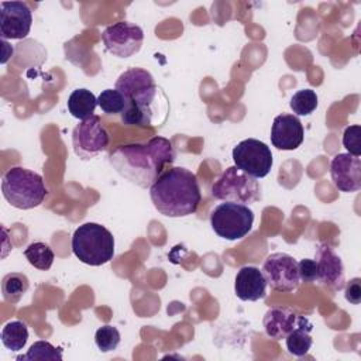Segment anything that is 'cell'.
Masks as SVG:
<instances>
[{
    "instance_id": "4",
    "label": "cell",
    "mask_w": 361,
    "mask_h": 361,
    "mask_svg": "<svg viewBox=\"0 0 361 361\" xmlns=\"http://www.w3.org/2000/svg\"><path fill=\"white\" fill-rule=\"evenodd\" d=\"M72 251L80 262L100 267L113 259L114 237L99 223H85L72 235Z\"/></svg>"
},
{
    "instance_id": "23",
    "label": "cell",
    "mask_w": 361,
    "mask_h": 361,
    "mask_svg": "<svg viewBox=\"0 0 361 361\" xmlns=\"http://www.w3.org/2000/svg\"><path fill=\"white\" fill-rule=\"evenodd\" d=\"M24 255L28 259V262L41 271H47L52 267L54 262V251L52 248L41 241L37 243H31L25 250H24Z\"/></svg>"
},
{
    "instance_id": "25",
    "label": "cell",
    "mask_w": 361,
    "mask_h": 361,
    "mask_svg": "<svg viewBox=\"0 0 361 361\" xmlns=\"http://www.w3.org/2000/svg\"><path fill=\"white\" fill-rule=\"evenodd\" d=\"M319 104V97L312 89L298 90L289 102V106L295 116H309L312 114Z\"/></svg>"
},
{
    "instance_id": "1",
    "label": "cell",
    "mask_w": 361,
    "mask_h": 361,
    "mask_svg": "<svg viewBox=\"0 0 361 361\" xmlns=\"http://www.w3.org/2000/svg\"><path fill=\"white\" fill-rule=\"evenodd\" d=\"M175 157L168 138L154 137L144 144L118 145L111 151L109 161L124 179L147 189L164 172L165 165L173 164Z\"/></svg>"
},
{
    "instance_id": "3",
    "label": "cell",
    "mask_w": 361,
    "mask_h": 361,
    "mask_svg": "<svg viewBox=\"0 0 361 361\" xmlns=\"http://www.w3.org/2000/svg\"><path fill=\"white\" fill-rule=\"evenodd\" d=\"M1 192L13 207L21 210L39 206L48 195L42 176L23 166H13L3 175Z\"/></svg>"
},
{
    "instance_id": "19",
    "label": "cell",
    "mask_w": 361,
    "mask_h": 361,
    "mask_svg": "<svg viewBox=\"0 0 361 361\" xmlns=\"http://www.w3.org/2000/svg\"><path fill=\"white\" fill-rule=\"evenodd\" d=\"M312 329H313V324L310 323L309 319H306L303 316L302 320L299 322V324L285 337L286 348H288L289 354H292L295 357H303L309 353V350L313 344V338L310 336Z\"/></svg>"
},
{
    "instance_id": "30",
    "label": "cell",
    "mask_w": 361,
    "mask_h": 361,
    "mask_svg": "<svg viewBox=\"0 0 361 361\" xmlns=\"http://www.w3.org/2000/svg\"><path fill=\"white\" fill-rule=\"evenodd\" d=\"M345 299L353 305H358L361 302V279L360 278H353L347 283Z\"/></svg>"
},
{
    "instance_id": "21",
    "label": "cell",
    "mask_w": 361,
    "mask_h": 361,
    "mask_svg": "<svg viewBox=\"0 0 361 361\" xmlns=\"http://www.w3.org/2000/svg\"><path fill=\"white\" fill-rule=\"evenodd\" d=\"M30 288V281L25 274L21 272H10L1 281V292L6 302L11 305L18 303L20 299Z\"/></svg>"
},
{
    "instance_id": "28",
    "label": "cell",
    "mask_w": 361,
    "mask_h": 361,
    "mask_svg": "<svg viewBox=\"0 0 361 361\" xmlns=\"http://www.w3.org/2000/svg\"><path fill=\"white\" fill-rule=\"evenodd\" d=\"M360 138H361V127L358 124L348 126L344 130V133H343V145L347 148L348 154H351L354 157L361 155Z\"/></svg>"
},
{
    "instance_id": "15",
    "label": "cell",
    "mask_w": 361,
    "mask_h": 361,
    "mask_svg": "<svg viewBox=\"0 0 361 361\" xmlns=\"http://www.w3.org/2000/svg\"><path fill=\"white\" fill-rule=\"evenodd\" d=\"M305 138V130L298 116L279 114L274 118L271 128V142L282 151H292L300 147Z\"/></svg>"
},
{
    "instance_id": "13",
    "label": "cell",
    "mask_w": 361,
    "mask_h": 361,
    "mask_svg": "<svg viewBox=\"0 0 361 361\" xmlns=\"http://www.w3.org/2000/svg\"><path fill=\"white\" fill-rule=\"evenodd\" d=\"M317 282L333 290H340L345 285V274L341 258L327 244L317 245L314 251Z\"/></svg>"
},
{
    "instance_id": "20",
    "label": "cell",
    "mask_w": 361,
    "mask_h": 361,
    "mask_svg": "<svg viewBox=\"0 0 361 361\" xmlns=\"http://www.w3.org/2000/svg\"><path fill=\"white\" fill-rule=\"evenodd\" d=\"M97 97L87 89H75L68 97V110L78 120H86L94 116Z\"/></svg>"
},
{
    "instance_id": "31",
    "label": "cell",
    "mask_w": 361,
    "mask_h": 361,
    "mask_svg": "<svg viewBox=\"0 0 361 361\" xmlns=\"http://www.w3.org/2000/svg\"><path fill=\"white\" fill-rule=\"evenodd\" d=\"M3 44V58H1V63H6L8 61V58L13 55V47L8 45L6 42V39H1Z\"/></svg>"
},
{
    "instance_id": "24",
    "label": "cell",
    "mask_w": 361,
    "mask_h": 361,
    "mask_svg": "<svg viewBox=\"0 0 361 361\" xmlns=\"http://www.w3.org/2000/svg\"><path fill=\"white\" fill-rule=\"evenodd\" d=\"M18 361H61L62 360V348L54 347L49 341L38 340L35 341L24 355L17 357Z\"/></svg>"
},
{
    "instance_id": "6",
    "label": "cell",
    "mask_w": 361,
    "mask_h": 361,
    "mask_svg": "<svg viewBox=\"0 0 361 361\" xmlns=\"http://www.w3.org/2000/svg\"><path fill=\"white\" fill-rule=\"evenodd\" d=\"M212 196L223 202L247 204L261 199V186L257 178L235 166H228L212 185Z\"/></svg>"
},
{
    "instance_id": "12",
    "label": "cell",
    "mask_w": 361,
    "mask_h": 361,
    "mask_svg": "<svg viewBox=\"0 0 361 361\" xmlns=\"http://www.w3.org/2000/svg\"><path fill=\"white\" fill-rule=\"evenodd\" d=\"M32 13L24 1H1L0 37L1 39H21L30 34Z\"/></svg>"
},
{
    "instance_id": "17",
    "label": "cell",
    "mask_w": 361,
    "mask_h": 361,
    "mask_svg": "<svg viewBox=\"0 0 361 361\" xmlns=\"http://www.w3.org/2000/svg\"><path fill=\"white\" fill-rule=\"evenodd\" d=\"M302 317L289 307H271L265 313L262 324L268 337L282 340L299 324Z\"/></svg>"
},
{
    "instance_id": "5",
    "label": "cell",
    "mask_w": 361,
    "mask_h": 361,
    "mask_svg": "<svg viewBox=\"0 0 361 361\" xmlns=\"http://www.w3.org/2000/svg\"><path fill=\"white\" fill-rule=\"evenodd\" d=\"M169 113V100L157 85L145 89L127 100L121 113V121L126 126L157 127L161 126Z\"/></svg>"
},
{
    "instance_id": "18",
    "label": "cell",
    "mask_w": 361,
    "mask_h": 361,
    "mask_svg": "<svg viewBox=\"0 0 361 361\" xmlns=\"http://www.w3.org/2000/svg\"><path fill=\"white\" fill-rule=\"evenodd\" d=\"M154 85L155 82L152 75L142 68H130L123 72L116 80V89L124 94L126 100L134 97L135 94L144 92Z\"/></svg>"
},
{
    "instance_id": "11",
    "label": "cell",
    "mask_w": 361,
    "mask_h": 361,
    "mask_svg": "<svg viewBox=\"0 0 361 361\" xmlns=\"http://www.w3.org/2000/svg\"><path fill=\"white\" fill-rule=\"evenodd\" d=\"M102 39L106 49L118 58H128L141 49L144 31L128 21H117L104 28Z\"/></svg>"
},
{
    "instance_id": "29",
    "label": "cell",
    "mask_w": 361,
    "mask_h": 361,
    "mask_svg": "<svg viewBox=\"0 0 361 361\" xmlns=\"http://www.w3.org/2000/svg\"><path fill=\"white\" fill-rule=\"evenodd\" d=\"M299 268V276L303 282H316L317 279V269H316V261L310 258H303L298 262Z\"/></svg>"
},
{
    "instance_id": "26",
    "label": "cell",
    "mask_w": 361,
    "mask_h": 361,
    "mask_svg": "<svg viewBox=\"0 0 361 361\" xmlns=\"http://www.w3.org/2000/svg\"><path fill=\"white\" fill-rule=\"evenodd\" d=\"M126 104L127 100L124 94L118 92L116 87L102 90V93L97 96V106L107 114H121Z\"/></svg>"
},
{
    "instance_id": "14",
    "label": "cell",
    "mask_w": 361,
    "mask_h": 361,
    "mask_svg": "<svg viewBox=\"0 0 361 361\" xmlns=\"http://www.w3.org/2000/svg\"><path fill=\"white\" fill-rule=\"evenodd\" d=\"M330 175L340 192H357L361 189V161L348 152L337 154L330 162Z\"/></svg>"
},
{
    "instance_id": "8",
    "label": "cell",
    "mask_w": 361,
    "mask_h": 361,
    "mask_svg": "<svg viewBox=\"0 0 361 361\" xmlns=\"http://www.w3.org/2000/svg\"><path fill=\"white\" fill-rule=\"evenodd\" d=\"M231 155L234 166L252 178H264L271 172L274 162L271 148L257 138L240 141L233 148Z\"/></svg>"
},
{
    "instance_id": "9",
    "label": "cell",
    "mask_w": 361,
    "mask_h": 361,
    "mask_svg": "<svg viewBox=\"0 0 361 361\" xmlns=\"http://www.w3.org/2000/svg\"><path fill=\"white\" fill-rule=\"evenodd\" d=\"M110 142V135L102 124L99 116L82 120L72 131V145L75 154L83 159H92L106 151Z\"/></svg>"
},
{
    "instance_id": "27",
    "label": "cell",
    "mask_w": 361,
    "mask_h": 361,
    "mask_svg": "<svg viewBox=\"0 0 361 361\" xmlns=\"http://www.w3.org/2000/svg\"><path fill=\"white\" fill-rule=\"evenodd\" d=\"M120 340H121L120 331L117 330V327L110 324L99 327L94 333V343L102 353L114 351L118 347Z\"/></svg>"
},
{
    "instance_id": "16",
    "label": "cell",
    "mask_w": 361,
    "mask_h": 361,
    "mask_svg": "<svg viewBox=\"0 0 361 361\" xmlns=\"http://www.w3.org/2000/svg\"><path fill=\"white\" fill-rule=\"evenodd\" d=\"M267 279L262 271L252 265L238 269L234 281V292L238 299L255 302L267 296Z\"/></svg>"
},
{
    "instance_id": "7",
    "label": "cell",
    "mask_w": 361,
    "mask_h": 361,
    "mask_svg": "<svg viewBox=\"0 0 361 361\" xmlns=\"http://www.w3.org/2000/svg\"><path fill=\"white\" fill-rule=\"evenodd\" d=\"M254 223V212L241 203L224 202L214 207L210 214V226L213 231L228 241L245 237Z\"/></svg>"
},
{
    "instance_id": "10",
    "label": "cell",
    "mask_w": 361,
    "mask_h": 361,
    "mask_svg": "<svg viewBox=\"0 0 361 361\" xmlns=\"http://www.w3.org/2000/svg\"><path fill=\"white\" fill-rule=\"evenodd\" d=\"M261 271L267 283L278 292H293L300 283L298 261L286 252L269 254Z\"/></svg>"
},
{
    "instance_id": "2",
    "label": "cell",
    "mask_w": 361,
    "mask_h": 361,
    "mask_svg": "<svg viewBox=\"0 0 361 361\" xmlns=\"http://www.w3.org/2000/svg\"><path fill=\"white\" fill-rule=\"evenodd\" d=\"M154 207L166 217L193 214L202 200L197 178L186 168L165 169L149 188Z\"/></svg>"
},
{
    "instance_id": "22",
    "label": "cell",
    "mask_w": 361,
    "mask_h": 361,
    "mask_svg": "<svg viewBox=\"0 0 361 361\" xmlns=\"http://www.w3.org/2000/svg\"><path fill=\"white\" fill-rule=\"evenodd\" d=\"M28 340L27 324L21 320L8 322L1 330V343L10 351H20Z\"/></svg>"
}]
</instances>
